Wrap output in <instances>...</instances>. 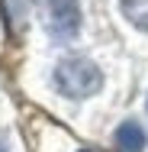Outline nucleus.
I'll return each mask as SVG.
<instances>
[{"label":"nucleus","mask_w":148,"mask_h":152,"mask_svg":"<svg viewBox=\"0 0 148 152\" xmlns=\"http://www.w3.org/2000/svg\"><path fill=\"white\" fill-rule=\"evenodd\" d=\"M100 84H103V71L84 55H68L55 68V88H58V94L71 97V100L93 97L100 91Z\"/></svg>","instance_id":"1"},{"label":"nucleus","mask_w":148,"mask_h":152,"mask_svg":"<svg viewBox=\"0 0 148 152\" xmlns=\"http://www.w3.org/2000/svg\"><path fill=\"white\" fill-rule=\"evenodd\" d=\"M42 13V26L52 42H71L81 32V7L77 0H35Z\"/></svg>","instance_id":"2"},{"label":"nucleus","mask_w":148,"mask_h":152,"mask_svg":"<svg viewBox=\"0 0 148 152\" xmlns=\"http://www.w3.org/2000/svg\"><path fill=\"white\" fill-rule=\"evenodd\" d=\"M116 146L122 152H142L148 146V136H145V129H142V123L139 120H126L116 129Z\"/></svg>","instance_id":"3"},{"label":"nucleus","mask_w":148,"mask_h":152,"mask_svg":"<svg viewBox=\"0 0 148 152\" xmlns=\"http://www.w3.org/2000/svg\"><path fill=\"white\" fill-rule=\"evenodd\" d=\"M119 10L135 29L148 32V0H119Z\"/></svg>","instance_id":"4"},{"label":"nucleus","mask_w":148,"mask_h":152,"mask_svg":"<svg viewBox=\"0 0 148 152\" xmlns=\"http://www.w3.org/2000/svg\"><path fill=\"white\" fill-rule=\"evenodd\" d=\"M81 152H93V149H81Z\"/></svg>","instance_id":"5"},{"label":"nucleus","mask_w":148,"mask_h":152,"mask_svg":"<svg viewBox=\"0 0 148 152\" xmlns=\"http://www.w3.org/2000/svg\"><path fill=\"white\" fill-rule=\"evenodd\" d=\"M0 152H6V149H3V146H0Z\"/></svg>","instance_id":"6"}]
</instances>
